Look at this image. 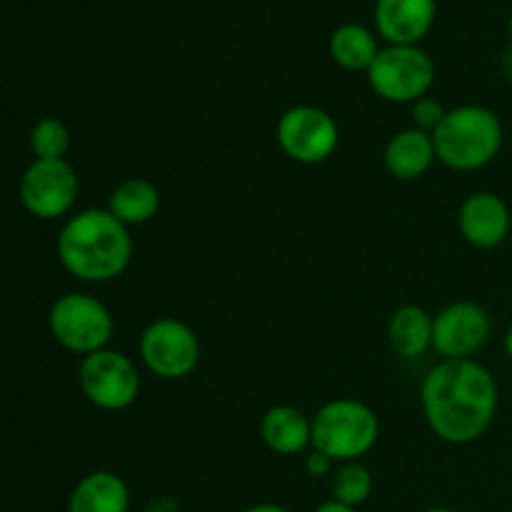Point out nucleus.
<instances>
[{
  "mask_svg": "<svg viewBox=\"0 0 512 512\" xmlns=\"http://www.w3.org/2000/svg\"><path fill=\"white\" fill-rule=\"evenodd\" d=\"M420 403L433 433L450 445L475 443L498 413V383L475 360H443L425 375Z\"/></svg>",
  "mask_w": 512,
  "mask_h": 512,
  "instance_id": "f257e3e1",
  "label": "nucleus"
},
{
  "mask_svg": "<svg viewBox=\"0 0 512 512\" xmlns=\"http://www.w3.org/2000/svg\"><path fill=\"white\" fill-rule=\"evenodd\" d=\"M133 258L128 225L110 210L88 208L75 213L58 235V260L73 278L108 283L120 278Z\"/></svg>",
  "mask_w": 512,
  "mask_h": 512,
  "instance_id": "f03ea898",
  "label": "nucleus"
},
{
  "mask_svg": "<svg viewBox=\"0 0 512 512\" xmlns=\"http://www.w3.org/2000/svg\"><path fill=\"white\" fill-rule=\"evenodd\" d=\"M433 140L440 163L468 173L498 158L503 148V123L498 113L485 105H460L448 110Z\"/></svg>",
  "mask_w": 512,
  "mask_h": 512,
  "instance_id": "7ed1b4c3",
  "label": "nucleus"
},
{
  "mask_svg": "<svg viewBox=\"0 0 512 512\" xmlns=\"http://www.w3.org/2000/svg\"><path fill=\"white\" fill-rule=\"evenodd\" d=\"M378 438V415L360 400H330L313 418V450H320L338 463L360 460L378 445Z\"/></svg>",
  "mask_w": 512,
  "mask_h": 512,
  "instance_id": "20e7f679",
  "label": "nucleus"
},
{
  "mask_svg": "<svg viewBox=\"0 0 512 512\" xmlns=\"http://www.w3.org/2000/svg\"><path fill=\"white\" fill-rule=\"evenodd\" d=\"M50 333L55 343L83 358L108 348L113 340V315L95 295L65 293L48 313Z\"/></svg>",
  "mask_w": 512,
  "mask_h": 512,
  "instance_id": "39448f33",
  "label": "nucleus"
},
{
  "mask_svg": "<svg viewBox=\"0 0 512 512\" xmlns=\"http://www.w3.org/2000/svg\"><path fill=\"white\" fill-rule=\"evenodd\" d=\"M370 88L388 103H418L435 83V63L418 45H388L368 70Z\"/></svg>",
  "mask_w": 512,
  "mask_h": 512,
  "instance_id": "423d86ee",
  "label": "nucleus"
},
{
  "mask_svg": "<svg viewBox=\"0 0 512 512\" xmlns=\"http://www.w3.org/2000/svg\"><path fill=\"white\" fill-rule=\"evenodd\" d=\"M78 383L85 398L108 413L130 408L140 395V373L135 363L125 353L110 348L83 358Z\"/></svg>",
  "mask_w": 512,
  "mask_h": 512,
  "instance_id": "0eeeda50",
  "label": "nucleus"
},
{
  "mask_svg": "<svg viewBox=\"0 0 512 512\" xmlns=\"http://www.w3.org/2000/svg\"><path fill=\"white\" fill-rule=\"evenodd\" d=\"M140 360L163 380H183L200 365V340L175 318H160L140 335Z\"/></svg>",
  "mask_w": 512,
  "mask_h": 512,
  "instance_id": "6e6552de",
  "label": "nucleus"
},
{
  "mask_svg": "<svg viewBox=\"0 0 512 512\" xmlns=\"http://www.w3.org/2000/svg\"><path fill=\"white\" fill-rule=\"evenodd\" d=\"M275 138L290 160L300 165H318L335 153L340 130L328 110L318 105H295L278 120Z\"/></svg>",
  "mask_w": 512,
  "mask_h": 512,
  "instance_id": "1a4fd4ad",
  "label": "nucleus"
},
{
  "mask_svg": "<svg viewBox=\"0 0 512 512\" xmlns=\"http://www.w3.org/2000/svg\"><path fill=\"white\" fill-rule=\"evenodd\" d=\"M78 193V173L68 160H33L20 178V203L40 220H58L68 215Z\"/></svg>",
  "mask_w": 512,
  "mask_h": 512,
  "instance_id": "9d476101",
  "label": "nucleus"
},
{
  "mask_svg": "<svg viewBox=\"0 0 512 512\" xmlns=\"http://www.w3.org/2000/svg\"><path fill=\"white\" fill-rule=\"evenodd\" d=\"M493 333L488 310L470 300L450 303L433 315V348L445 360H463L478 353Z\"/></svg>",
  "mask_w": 512,
  "mask_h": 512,
  "instance_id": "9b49d317",
  "label": "nucleus"
},
{
  "mask_svg": "<svg viewBox=\"0 0 512 512\" xmlns=\"http://www.w3.org/2000/svg\"><path fill=\"white\" fill-rule=\"evenodd\" d=\"M458 225L463 238L480 250H493L505 243L512 228L508 203L500 195L478 190L460 205Z\"/></svg>",
  "mask_w": 512,
  "mask_h": 512,
  "instance_id": "f8f14e48",
  "label": "nucleus"
},
{
  "mask_svg": "<svg viewBox=\"0 0 512 512\" xmlns=\"http://www.w3.org/2000/svg\"><path fill=\"white\" fill-rule=\"evenodd\" d=\"M435 0H378L375 28L388 45H418L435 23Z\"/></svg>",
  "mask_w": 512,
  "mask_h": 512,
  "instance_id": "ddd939ff",
  "label": "nucleus"
},
{
  "mask_svg": "<svg viewBox=\"0 0 512 512\" xmlns=\"http://www.w3.org/2000/svg\"><path fill=\"white\" fill-rule=\"evenodd\" d=\"M438 160L433 133L420 128H405L390 138L385 148V168L398 180H418Z\"/></svg>",
  "mask_w": 512,
  "mask_h": 512,
  "instance_id": "4468645a",
  "label": "nucleus"
},
{
  "mask_svg": "<svg viewBox=\"0 0 512 512\" xmlns=\"http://www.w3.org/2000/svg\"><path fill=\"white\" fill-rule=\"evenodd\" d=\"M260 438L273 453L300 455L313 445V420L293 405H275L260 420Z\"/></svg>",
  "mask_w": 512,
  "mask_h": 512,
  "instance_id": "2eb2a0df",
  "label": "nucleus"
},
{
  "mask_svg": "<svg viewBox=\"0 0 512 512\" xmlns=\"http://www.w3.org/2000/svg\"><path fill=\"white\" fill-rule=\"evenodd\" d=\"M130 490L120 475L95 470L85 475L68 498V512H128Z\"/></svg>",
  "mask_w": 512,
  "mask_h": 512,
  "instance_id": "dca6fc26",
  "label": "nucleus"
},
{
  "mask_svg": "<svg viewBox=\"0 0 512 512\" xmlns=\"http://www.w3.org/2000/svg\"><path fill=\"white\" fill-rule=\"evenodd\" d=\"M388 338L400 358H420L433 348V315L420 305H403L390 318Z\"/></svg>",
  "mask_w": 512,
  "mask_h": 512,
  "instance_id": "f3484780",
  "label": "nucleus"
},
{
  "mask_svg": "<svg viewBox=\"0 0 512 512\" xmlns=\"http://www.w3.org/2000/svg\"><path fill=\"white\" fill-rule=\"evenodd\" d=\"M108 210L123 225H145L158 215L160 190L145 178H128L110 193Z\"/></svg>",
  "mask_w": 512,
  "mask_h": 512,
  "instance_id": "a211bd4d",
  "label": "nucleus"
},
{
  "mask_svg": "<svg viewBox=\"0 0 512 512\" xmlns=\"http://www.w3.org/2000/svg\"><path fill=\"white\" fill-rule=\"evenodd\" d=\"M378 53V38L360 23H345L330 35V55L343 70H370Z\"/></svg>",
  "mask_w": 512,
  "mask_h": 512,
  "instance_id": "6ab92c4d",
  "label": "nucleus"
},
{
  "mask_svg": "<svg viewBox=\"0 0 512 512\" xmlns=\"http://www.w3.org/2000/svg\"><path fill=\"white\" fill-rule=\"evenodd\" d=\"M330 493H333V500H338V503L358 508L373 493V475L358 460L340 463V468L333 473V480H330Z\"/></svg>",
  "mask_w": 512,
  "mask_h": 512,
  "instance_id": "aec40b11",
  "label": "nucleus"
},
{
  "mask_svg": "<svg viewBox=\"0 0 512 512\" xmlns=\"http://www.w3.org/2000/svg\"><path fill=\"white\" fill-rule=\"evenodd\" d=\"M30 150L35 160H65L70 150V130L60 118H43L30 130Z\"/></svg>",
  "mask_w": 512,
  "mask_h": 512,
  "instance_id": "412c9836",
  "label": "nucleus"
},
{
  "mask_svg": "<svg viewBox=\"0 0 512 512\" xmlns=\"http://www.w3.org/2000/svg\"><path fill=\"white\" fill-rule=\"evenodd\" d=\"M448 110L443 108V103L435 98H420L418 103H413V120H415V128L425 130V133H435L440 128V123L445 120Z\"/></svg>",
  "mask_w": 512,
  "mask_h": 512,
  "instance_id": "4be33fe9",
  "label": "nucleus"
},
{
  "mask_svg": "<svg viewBox=\"0 0 512 512\" xmlns=\"http://www.w3.org/2000/svg\"><path fill=\"white\" fill-rule=\"evenodd\" d=\"M305 473H308L310 478H325V475L333 473V458H328V455L320 453V450H313V453L305 458Z\"/></svg>",
  "mask_w": 512,
  "mask_h": 512,
  "instance_id": "5701e85b",
  "label": "nucleus"
},
{
  "mask_svg": "<svg viewBox=\"0 0 512 512\" xmlns=\"http://www.w3.org/2000/svg\"><path fill=\"white\" fill-rule=\"evenodd\" d=\"M315 512H358L355 508H350V505L345 503H338V500H328V503H320Z\"/></svg>",
  "mask_w": 512,
  "mask_h": 512,
  "instance_id": "b1692460",
  "label": "nucleus"
},
{
  "mask_svg": "<svg viewBox=\"0 0 512 512\" xmlns=\"http://www.w3.org/2000/svg\"><path fill=\"white\" fill-rule=\"evenodd\" d=\"M243 512H290V510L275 503H260V505H250V508H245Z\"/></svg>",
  "mask_w": 512,
  "mask_h": 512,
  "instance_id": "393cba45",
  "label": "nucleus"
},
{
  "mask_svg": "<svg viewBox=\"0 0 512 512\" xmlns=\"http://www.w3.org/2000/svg\"><path fill=\"white\" fill-rule=\"evenodd\" d=\"M503 345H505V353H508V358L512 360V325L508 328V333H505Z\"/></svg>",
  "mask_w": 512,
  "mask_h": 512,
  "instance_id": "a878e982",
  "label": "nucleus"
},
{
  "mask_svg": "<svg viewBox=\"0 0 512 512\" xmlns=\"http://www.w3.org/2000/svg\"><path fill=\"white\" fill-rule=\"evenodd\" d=\"M423 512H458V510H453V508H428Z\"/></svg>",
  "mask_w": 512,
  "mask_h": 512,
  "instance_id": "bb28decb",
  "label": "nucleus"
},
{
  "mask_svg": "<svg viewBox=\"0 0 512 512\" xmlns=\"http://www.w3.org/2000/svg\"><path fill=\"white\" fill-rule=\"evenodd\" d=\"M510 40H512V15H510Z\"/></svg>",
  "mask_w": 512,
  "mask_h": 512,
  "instance_id": "cd10ccee",
  "label": "nucleus"
}]
</instances>
